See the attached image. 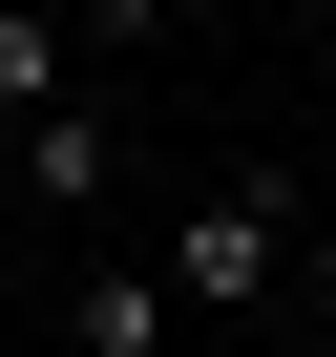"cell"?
<instances>
[{"label": "cell", "mask_w": 336, "mask_h": 357, "mask_svg": "<svg viewBox=\"0 0 336 357\" xmlns=\"http://www.w3.org/2000/svg\"><path fill=\"white\" fill-rule=\"evenodd\" d=\"M315 336H336V252H315Z\"/></svg>", "instance_id": "obj_5"}, {"label": "cell", "mask_w": 336, "mask_h": 357, "mask_svg": "<svg viewBox=\"0 0 336 357\" xmlns=\"http://www.w3.org/2000/svg\"><path fill=\"white\" fill-rule=\"evenodd\" d=\"M0 168H22L43 211H105V168H126V126H105V84H63L43 126H0Z\"/></svg>", "instance_id": "obj_2"}, {"label": "cell", "mask_w": 336, "mask_h": 357, "mask_svg": "<svg viewBox=\"0 0 336 357\" xmlns=\"http://www.w3.org/2000/svg\"><path fill=\"white\" fill-rule=\"evenodd\" d=\"M84 84V22H63V0H0V126H43Z\"/></svg>", "instance_id": "obj_3"}, {"label": "cell", "mask_w": 336, "mask_h": 357, "mask_svg": "<svg viewBox=\"0 0 336 357\" xmlns=\"http://www.w3.org/2000/svg\"><path fill=\"white\" fill-rule=\"evenodd\" d=\"M273 273H294V190L273 168H211V190L168 211V315H252Z\"/></svg>", "instance_id": "obj_1"}, {"label": "cell", "mask_w": 336, "mask_h": 357, "mask_svg": "<svg viewBox=\"0 0 336 357\" xmlns=\"http://www.w3.org/2000/svg\"><path fill=\"white\" fill-rule=\"evenodd\" d=\"M63 357H168V273H126V252H105V273L63 294Z\"/></svg>", "instance_id": "obj_4"}]
</instances>
